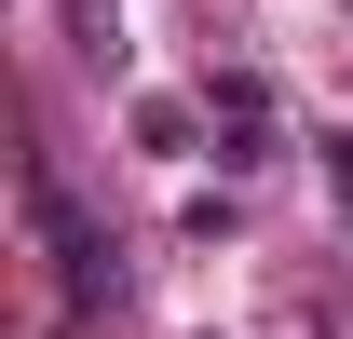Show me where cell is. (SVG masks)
Returning a JSON list of instances; mask_svg holds the SVG:
<instances>
[{
  "mask_svg": "<svg viewBox=\"0 0 353 339\" xmlns=\"http://www.w3.org/2000/svg\"><path fill=\"white\" fill-rule=\"evenodd\" d=\"M14 190H28V231H41V258H54V285L82 298V312H95V298H123V245H109V231H95V217L68 204V176H54L41 150L14 163Z\"/></svg>",
  "mask_w": 353,
  "mask_h": 339,
  "instance_id": "1",
  "label": "cell"
},
{
  "mask_svg": "<svg viewBox=\"0 0 353 339\" xmlns=\"http://www.w3.org/2000/svg\"><path fill=\"white\" fill-rule=\"evenodd\" d=\"M312 163H326V190H340V217H353V136H326Z\"/></svg>",
  "mask_w": 353,
  "mask_h": 339,
  "instance_id": "3",
  "label": "cell"
},
{
  "mask_svg": "<svg viewBox=\"0 0 353 339\" xmlns=\"http://www.w3.org/2000/svg\"><path fill=\"white\" fill-rule=\"evenodd\" d=\"M204 136H231V163H272V82H204Z\"/></svg>",
  "mask_w": 353,
  "mask_h": 339,
  "instance_id": "2",
  "label": "cell"
}]
</instances>
